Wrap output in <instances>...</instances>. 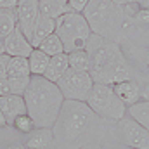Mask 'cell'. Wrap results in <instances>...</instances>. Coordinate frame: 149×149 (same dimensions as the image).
Instances as JSON below:
<instances>
[{
	"instance_id": "15",
	"label": "cell",
	"mask_w": 149,
	"mask_h": 149,
	"mask_svg": "<svg viewBox=\"0 0 149 149\" xmlns=\"http://www.w3.org/2000/svg\"><path fill=\"white\" fill-rule=\"evenodd\" d=\"M68 70H70V63H68V54L66 52L52 56L50 61H49V64H47V70L43 73V78H47L49 81L56 83Z\"/></svg>"
},
{
	"instance_id": "25",
	"label": "cell",
	"mask_w": 149,
	"mask_h": 149,
	"mask_svg": "<svg viewBox=\"0 0 149 149\" xmlns=\"http://www.w3.org/2000/svg\"><path fill=\"white\" fill-rule=\"evenodd\" d=\"M149 24V9H141L135 12L127 10V26H148Z\"/></svg>"
},
{
	"instance_id": "35",
	"label": "cell",
	"mask_w": 149,
	"mask_h": 149,
	"mask_svg": "<svg viewBox=\"0 0 149 149\" xmlns=\"http://www.w3.org/2000/svg\"><path fill=\"white\" fill-rule=\"evenodd\" d=\"M135 3H137L141 9H149V0H137Z\"/></svg>"
},
{
	"instance_id": "14",
	"label": "cell",
	"mask_w": 149,
	"mask_h": 149,
	"mask_svg": "<svg viewBox=\"0 0 149 149\" xmlns=\"http://www.w3.org/2000/svg\"><path fill=\"white\" fill-rule=\"evenodd\" d=\"M0 111L3 113V116L7 118V121L10 125V121L16 116L26 113V104H24L23 95H14V94L2 95L0 97Z\"/></svg>"
},
{
	"instance_id": "3",
	"label": "cell",
	"mask_w": 149,
	"mask_h": 149,
	"mask_svg": "<svg viewBox=\"0 0 149 149\" xmlns=\"http://www.w3.org/2000/svg\"><path fill=\"white\" fill-rule=\"evenodd\" d=\"M23 99L26 104V113L33 118L37 128H52L64 102L59 87L43 76L30 78V85L24 90Z\"/></svg>"
},
{
	"instance_id": "31",
	"label": "cell",
	"mask_w": 149,
	"mask_h": 149,
	"mask_svg": "<svg viewBox=\"0 0 149 149\" xmlns=\"http://www.w3.org/2000/svg\"><path fill=\"white\" fill-rule=\"evenodd\" d=\"M78 149H109V148H106L104 144H97V142H92V144H85V146H81V148H78Z\"/></svg>"
},
{
	"instance_id": "11",
	"label": "cell",
	"mask_w": 149,
	"mask_h": 149,
	"mask_svg": "<svg viewBox=\"0 0 149 149\" xmlns=\"http://www.w3.org/2000/svg\"><path fill=\"white\" fill-rule=\"evenodd\" d=\"M120 45H121L125 56L128 57V61L144 74V76H149V47L134 45V43L128 40V37L125 38Z\"/></svg>"
},
{
	"instance_id": "26",
	"label": "cell",
	"mask_w": 149,
	"mask_h": 149,
	"mask_svg": "<svg viewBox=\"0 0 149 149\" xmlns=\"http://www.w3.org/2000/svg\"><path fill=\"white\" fill-rule=\"evenodd\" d=\"M7 78H9L10 94H14V95H23L24 90H26L28 85H30V78H31V76H16V78L7 76Z\"/></svg>"
},
{
	"instance_id": "5",
	"label": "cell",
	"mask_w": 149,
	"mask_h": 149,
	"mask_svg": "<svg viewBox=\"0 0 149 149\" xmlns=\"http://www.w3.org/2000/svg\"><path fill=\"white\" fill-rule=\"evenodd\" d=\"M57 37L61 38L64 52L70 54L73 50L85 49L88 38L92 35L85 17L81 12H66L56 19V31Z\"/></svg>"
},
{
	"instance_id": "8",
	"label": "cell",
	"mask_w": 149,
	"mask_h": 149,
	"mask_svg": "<svg viewBox=\"0 0 149 149\" xmlns=\"http://www.w3.org/2000/svg\"><path fill=\"white\" fill-rule=\"evenodd\" d=\"M56 85L59 87L63 97L66 101H80L85 102L92 87H94V80L88 71H74V70H68L63 74Z\"/></svg>"
},
{
	"instance_id": "27",
	"label": "cell",
	"mask_w": 149,
	"mask_h": 149,
	"mask_svg": "<svg viewBox=\"0 0 149 149\" xmlns=\"http://www.w3.org/2000/svg\"><path fill=\"white\" fill-rule=\"evenodd\" d=\"M87 3H88V0H68V5L73 12H83Z\"/></svg>"
},
{
	"instance_id": "33",
	"label": "cell",
	"mask_w": 149,
	"mask_h": 149,
	"mask_svg": "<svg viewBox=\"0 0 149 149\" xmlns=\"http://www.w3.org/2000/svg\"><path fill=\"white\" fill-rule=\"evenodd\" d=\"M116 5H121V7H128V5H134L137 0H113Z\"/></svg>"
},
{
	"instance_id": "32",
	"label": "cell",
	"mask_w": 149,
	"mask_h": 149,
	"mask_svg": "<svg viewBox=\"0 0 149 149\" xmlns=\"http://www.w3.org/2000/svg\"><path fill=\"white\" fill-rule=\"evenodd\" d=\"M0 149H26L23 146V142H12V144H5V146H2Z\"/></svg>"
},
{
	"instance_id": "30",
	"label": "cell",
	"mask_w": 149,
	"mask_h": 149,
	"mask_svg": "<svg viewBox=\"0 0 149 149\" xmlns=\"http://www.w3.org/2000/svg\"><path fill=\"white\" fill-rule=\"evenodd\" d=\"M17 0H0V9H14Z\"/></svg>"
},
{
	"instance_id": "10",
	"label": "cell",
	"mask_w": 149,
	"mask_h": 149,
	"mask_svg": "<svg viewBox=\"0 0 149 149\" xmlns=\"http://www.w3.org/2000/svg\"><path fill=\"white\" fill-rule=\"evenodd\" d=\"M2 47H3V54H7L9 57H28L33 50L30 40L23 35L19 28H16L12 33H9L3 38Z\"/></svg>"
},
{
	"instance_id": "34",
	"label": "cell",
	"mask_w": 149,
	"mask_h": 149,
	"mask_svg": "<svg viewBox=\"0 0 149 149\" xmlns=\"http://www.w3.org/2000/svg\"><path fill=\"white\" fill-rule=\"evenodd\" d=\"M5 127H9V121H7V118L3 116V113L0 111V130L5 128Z\"/></svg>"
},
{
	"instance_id": "19",
	"label": "cell",
	"mask_w": 149,
	"mask_h": 149,
	"mask_svg": "<svg viewBox=\"0 0 149 149\" xmlns=\"http://www.w3.org/2000/svg\"><path fill=\"white\" fill-rule=\"evenodd\" d=\"M49 61H50V57L45 52H42L40 49H33L31 54L28 56V64H30V73H31V76H43Z\"/></svg>"
},
{
	"instance_id": "24",
	"label": "cell",
	"mask_w": 149,
	"mask_h": 149,
	"mask_svg": "<svg viewBox=\"0 0 149 149\" xmlns=\"http://www.w3.org/2000/svg\"><path fill=\"white\" fill-rule=\"evenodd\" d=\"M10 127H12L14 130H17L19 134L28 135V134H31V132L37 128V123L33 121V118H31L28 113H24V114L16 116V118L10 121Z\"/></svg>"
},
{
	"instance_id": "20",
	"label": "cell",
	"mask_w": 149,
	"mask_h": 149,
	"mask_svg": "<svg viewBox=\"0 0 149 149\" xmlns=\"http://www.w3.org/2000/svg\"><path fill=\"white\" fill-rule=\"evenodd\" d=\"M16 28H17V21H16L14 9H0V45L3 38L9 33H12Z\"/></svg>"
},
{
	"instance_id": "6",
	"label": "cell",
	"mask_w": 149,
	"mask_h": 149,
	"mask_svg": "<svg viewBox=\"0 0 149 149\" xmlns=\"http://www.w3.org/2000/svg\"><path fill=\"white\" fill-rule=\"evenodd\" d=\"M87 106L95 113L99 118L104 121H118L127 114V106L120 101V97L114 94L111 85H102V83H94L88 97H87Z\"/></svg>"
},
{
	"instance_id": "1",
	"label": "cell",
	"mask_w": 149,
	"mask_h": 149,
	"mask_svg": "<svg viewBox=\"0 0 149 149\" xmlns=\"http://www.w3.org/2000/svg\"><path fill=\"white\" fill-rule=\"evenodd\" d=\"M56 149H78L85 144H102L106 137V121L92 111L87 102L66 101L56 123L52 125Z\"/></svg>"
},
{
	"instance_id": "17",
	"label": "cell",
	"mask_w": 149,
	"mask_h": 149,
	"mask_svg": "<svg viewBox=\"0 0 149 149\" xmlns=\"http://www.w3.org/2000/svg\"><path fill=\"white\" fill-rule=\"evenodd\" d=\"M38 9L42 16H47L50 19H57L59 16L71 12L68 2L64 0H38Z\"/></svg>"
},
{
	"instance_id": "29",
	"label": "cell",
	"mask_w": 149,
	"mask_h": 149,
	"mask_svg": "<svg viewBox=\"0 0 149 149\" xmlns=\"http://www.w3.org/2000/svg\"><path fill=\"white\" fill-rule=\"evenodd\" d=\"M9 94H10L9 78H0V97H2V95H9Z\"/></svg>"
},
{
	"instance_id": "37",
	"label": "cell",
	"mask_w": 149,
	"mask_h": 149,
	"mask_svg": "<svg viewBox=\"0 0 149 149\" xmlns=\"http://www.w3.org/2000/svg\"><path fill=\"white\" fill-rule=\"evenodd\" d=\"M0 54H3V47L2 45H0Z\"/></svg>"
},
{
	"instance_id": "4",
	"label": "cell",
	"mask_w": 149,
	"mask_h": 149,
	"mask_svg": "<svg viewBox=\"0 0 149 149\" xmlns=\"http://www.w3.org/2000/svg\"><path fill=\"white\" fill-rule=\"evenodd\" d=\"M81 14L94 35L116 43L127 38V7L116 5L113 0H88Z\"/></svg>"
},
{
	"instance_id": "7",
	"label": "cell",
	"mask_w": 149,
	"mask_h": 149,
	"mask_svg": "<svg viewBox=\"0 0 149 149\" xmlns=\"http://www.w3.org/2000/svg\"><path fill=\"white\" fill-rule=\"evenodd\" d=\"M111 132L116 139V144L120 146L134 149H149V132L128 114H125L123 118L113 123Z\"/></svg>"
},
{
	"instance_id": "16",
	"label": "cell",
	"mask_w": 149,
	"mask_h": 149,
	"mask_svg": "<svg viewBox=\"0 0 149 149\" xmlns=\"http://www.w3.org/2000/svg\"><path fill=\"white\" fill-rule=\"evenodd\" d=\"M54 31H56V19H50V17H47V16H42V14H40L37 24H35V28H33L31 38H30L31 47H33V49H37L38 45H40L45 38L49 37V35H52Z\"/></svg>"
},
{
	"instance_id": "22",
	"label": "cell",
	"mask_w": 149,
	"mask_h": 149,
	"mask_svg": "<svg viewBox=\"0 0 149 149\" xmlns=\"http://www.w3.org/2000/svg\"><path fill=\"white\" fill-rule=\"evenodd\" d=\"M68 63H70V70H74V71H88L90 70V56L85 49L70 52Z\"/></svg>"
},
{
	"instance_id": "9",
	"label": "cell",
	"mask_w": 149,
	"mask_h": 149,
	"mask_svg": "<svg viewBox=\"0 0 149 149\" xmlns=\"http://www.w3.org/2000/svg\"><path fill=\"white\" fill-rule=\"evenodd\" d=\"M14 12H16L17 28L30 40L31 33H33V28H35L38 17H40L38 0H17V3L14 7Z\"/></svg>"
},
{
	"instance_id": "13",
	"label": "cell",
	"mask_w": 149,
	"mask_h": 149,
	"mask_svg": "<svg viewBox=\"0 0 149 149\" xmlns=\"http://www.w3.org/2000/svg\"><path fill=\"white\" fill-rule=\"evenodd\" d=\"M23 146L26 149H56L52 128H45V127L35 128L31 134L26 135Z\"/></svg>"
},
{
	"instance_id": "12",
	"label": "cell",
	"mask_w": 149,
	"mask_h": 149,
	"mask_svg": "<svg viewBox=\"0 0 149 149\" xmlns=\"http://www.w3.org/2000/svg\"><path fill=\"white\" fill-rule=\"evenodd\" d=\"M111 87L125 106H130L137 101H142V85L137 80H125V81H120Z\"/></svg>"
},
{
	"instance_id": "36",
	"label": "cell",
	"mask_w": 149,
	"mask_h": 149,
	"mask_svg": "<svg viewBox=\"0 0 149 149\" xmlns=\"http://www.w3.org/2000/svg\"><path fill=\"white\" fill-rule=\"evenodd\" d=\"M113 149H134V148H127V146H120V144H116V148Z\"/></svg>"
},
{
	"instance_id": "18",
	"label": "cell",
	"mask_w": 149,
	"mask_h": 149,
	"mask_svg": "<svg viewBox=\"0 0 149 149\" xmlns=\"http://www.w3.org/2000/svg\"><path fill=\"white\" fill-rule=\"evenodd\" d=\"M127 114L132 116L139 125H142L149 132V101H137L130 106H127Z\"/></svg>"
},
{
	"instance_id": "38",
	"label": "cell",
	"mask_w": 149,
	"mask_h": 149,
	"mask_svg": "<svg viewBox=\"0 0 149 149\" xmlns=\"http://www.w3.org/2000/svg\"><path fill=\"white\" fill-rule=\"evenodd\" d=\"M64 2H68V0H64Z\"/></svg>"
},
{
	"instance_id": "21",
	"label": "cell",
	"mask_w": 149,
	"mask_h": 149,
	"mask_svg": "<svg viewBox=\"0 0 149 149\" xmlns=\"http://www.w3.org/2000/svg\"><path fill=\"white\" fill-rule=\"evenodd\" d=\"M7 76H31L28 57H9L7 61Z\"/></svg>"
},
{
	"instance_id": "2",
	"label": "cell",
	"mask_w": 149,
	"mask_h": 149,
	"mask_svg": "<svg viewBox=\"0 0 149 149\" xmlns=\"http://www.w3.org/2000/svg\"><path fill=\"white\" fill-rule=\"evenodd\" d=\"M85 50L90 56V70L94 83L102 85H116L125 80L146 81L149 76H144L125 56L120 43L106 40L99 35H90Z\"/></svg>"
},
{
	"instance_id": "23",
	"label": "cell",
	"mask_w": 149,
	"mask_h": 149,
	"mask_svg": "<svg viewBox=\"0 0 149 149\" xmlns=\"http://www.w3.org/2000/svg\"><path fill=\"white\" fill-rule=\"evenodd\" d=\"M37 49H40L42 52H45L49 57H52V56H57V54H63V52H64L63 42H61V38L57 37L56 33L49 35V37H47L42 43H40V45H38Z\"/></svg>"
},
{
	"instance_id": "28",
	"label": "cell",
	"mask_w": 149,
	"mask_h": 149,
	"mask_svg": "<svg viewBox=\"0 0 149 149\" xmlns=\"http://www.w3.org/2000/svg\"><path fill=\"white\" fill-rule=\"evenodd\" d=\"M7 61H9V56L0 54V78H7Z\"/></svg>"
}]
</instances>
